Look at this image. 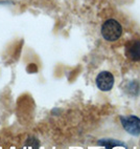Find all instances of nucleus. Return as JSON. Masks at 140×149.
<instances>
[{
    "label": "nucleus",
    "instance_id": "1",
    "mask_svg": "<svg viewBox=\"0 0 140 149\" xmlns=\"http://www.w3.org/2000/svg\"><path fill=\"white\" fill-rule=\"evenodd\" d=\"M121 25L114 19H109L103 24L101 35L108 41H115L121 36Z\"/></svg>",
    "mask_w": 140,
    "mask_h": 149
},
{
    "label": "nucleus",
    "instance_id": "2",
    "mask_svg": "<svg viewBox=\"0 0 140 149\" xmlns=\"http://www.w3.org/2000/svg\"><path fill=\"white\" fill-rule=\"evenodd\" d=\"M121 123L124 129L133 136L140 134V119L134 116L127 118H121Z\"/></svg>",
    "mask_w": 140,
    "mask_h": 149
},
{
    "label": "nucleus",
    "instance_id": "3",
    "mask_svg": "<svg viewBox=\"0 0 140 149\" xmlns=\"http://www.w3.org/2000/svg\"><path fill=\"white\" fill-rule=\"evenodd\" d=\"M96 84L97 87L103 91H108L113 87L114 77L111 72H101L96 78Z\"/></svg>",
    "mask_w": 140,
    "mask_h": 149
},
{
    "label": "nucleus",
    "instance_id": "4",
    "mask_svg": "<svg viewBox=\"0 0 140 149\" xmlns=\"http://www.w3.org/2000/svg\"><path fill=\"white\" fill-rule=\"evenodd\" d=\"M126 56L132 61H140V41H132L126 47Z\"/></svg>",
    "mask_w": 140,
    "mask_h": 149
}]
</instances>
